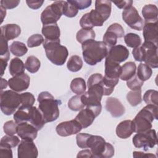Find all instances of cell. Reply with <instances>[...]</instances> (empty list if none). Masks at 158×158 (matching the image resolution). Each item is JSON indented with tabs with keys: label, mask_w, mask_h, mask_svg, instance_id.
Returning <instances> with one entry per match:
<instances>
[{
	"label": "cell",
	"mask_w": 158,
	"mask_h": 158,
	"mask_svg": "<svg viewBox=\"0 0 158 158\" xmlns=\"http://www.w3.org/2000/svg\"><path fill=\"white\" fill-rule=\"evenodd\" d=\"M95 32L93 29L87 30L81 28L76 35V39L78 42L82 44L85 41L95 39Z\"/></svg>",
	"instance_id": "obj_30"
},
{
	"label": "cell",
	"mask_w": 158,
	"mask_h": 158,
	"mask_svg": "<svg viewBox=\"0 0 158 158\" xmlns=\"http://www.w3.org/2000/svg\"><path fill=\"white\" fill-rule=\"evenodd\" d=\"M144 84V81H141L135 74L131 78L127 81V86L132 91L141 89V88Z\"/></svg>",
	"instance_id": "obj_43"
},
{
	"label": "cell",
	"mask_w": 158,
	"mask_h": 158,
	"mask_svg": "<svg viewBox=\"0 0 158 158\" xmlns=\"http://www.w3.org/2000/svg\"><path fill=\"white\" fill-rule=\"evenodd\" d=\"M78 12V9L73 4L70 3L68 1H65L63 8V15L67 17H75Z\"/></svg>",
	"instance_id": "obj_41"
},
{
	"label": "cell",
	"mask_w": 158,
	"mask_h": 158,
	"mask_svg": "<svg viewBox=\"0 0 158 158\" xmlns=\"http://www.w3.org/2000/svg\"><path fill=\"white\" fill-rule=\"evenodd\" d=\"M39 110L41 112L46 123L57 120L59 116V101L48 91H42L38 96Z\"/></svg>",
	"instance_id": "obj_3"
},
{
	"label": "cell",
	"mask_w": 158,
	"mask_h": 158,
	"mask_svg": "<svg viewBox=\"0 0 158 158\" xmlns=\"http://www.w3.org/2000/svg\"><path fill=\"white\" fill-rule=\"evenodd\" d=\"M0 143L6 144L10 148H15L20 143V139L17 136L7 135L1 139Z\"/></svg>",
	"instance_id": "obj_44"
},
{
	"label": "cell",
	"mask_w": 158,
	"mask_h": 158,
	"mask_svg": "<svg viewBox=\"0 0 158 158\" xmlns=\"http://www.w3.org/2000/svg\"><path fill=\"white\" fill-rule=\"evenodd\" d=\"M82 54L85 62L89 65H94L106 57L109 48L103 41L89 40L81 44Z\"/></svg>",
	"instance_id": "obj_1"
},
{
	"label": "cell",
	"mask_w": 158,
	"mask_h": 158,
	"mask_svg": "<svg viewBox=\"0 0 158 158\" xmlns=\"http://www.w3.org/2000/svg\"><path fill=\"white\" fill-rule=\"evenodd\" d=\"M44 40L41 35L34 34L30 36L27 40V46L29 48H34L39 46L44 42Z\"/></svg>",
	"instance_id": "obj_45"
},
{
	"label": "cell",
	"mask_w": 158,
	"mask_h": 158,
	"mask_svg": "<svg viewBox=\"0 0 158 158\" xmlns=\"http://www.w3.org/2000/svg\"><path fill=\"white\" fill-rule=\"evenodd\" d=\"M82 130L81 125L75 119L60 123L56 128L58 135L69 136L78 133Z\"/></svg>",
	"instance_id": "obj_10"
},
{
	"label": "cell",
	"mask_w": 158,
	"mask_h": 158,
	"mask_svg": "<svg viewBox=\"0 0 158 158\" xmlns=\"http://www.w3.org/2000/svg\"><path fill=\"white\" fill-rule=\"evenodd\" d=\"M85 106L81 101V94L72 96L68 101L69 108L73 111H79L84 108Z\"/></svg>",
	"instance_id": "obj_37"
},
{
	"label": "cell",
	"mask_w": 158,
	"mask_h": 158,
	"mask_svg": "<svg viewBox=\"0 0 158 158\" xmlns=\"http://www.w3.org/2000/svg\"><path fill=\"white\" fill-rule=\"evenodd\" d=\"M143 35L144 41L158 44V26L157 22H144Z\"/></svg>",
	"instance_id": "obj_16"
},
{
	"label": "cell",
	"mask_w": 158,
	"mask_h": 158,
	"mask_svg": "<svg viewBox=\"0 0 158 158\" xmlns=\"http://www.w3.org/2000/svg\"><path fill=\"white\" fill-rule=\"evenodd\" d=\"M115 6L121 9H126L127 8H128L132 6L133 1L128 0V1H114L113 2Z\"/></svg>",
	"instance_id": "obj_53"
},
{
	"label": "cell",
	"mask_w": 158,
	"mask_h": 158,
	"mask_svg": "<svg viewBox=\"0 0 158 158\" xmlns=\"http://www.w3.org/2000/svg\"><path fill=\"white\" fill-rule=\"evenodd\" d=\"M0 10H1V23L3 22V20L4 17H6V9H4L3 7L1 6L0 7Z\"/></svg>",
	"instance_id": "obj_58"
},
{
	"label": "cell",
	"mask_w": 158,
	"mask_h": 158,
	"mask_svg": "<svg viewBox=\"0 0 158 158\" xmlns=\"http://www.w3.org/2000/svg\"><path fill=\"white\" fill-rule=\"evenodd\" d=\"M7 41L4 37L1 36V47H0V59H4L7 61L10 57V52L8 48Z\"/></svg>",
	"instance_id": "obj_42"
},
{
	"label": "cell",
	"mask_w": 158,
	"mask_h": 158,
	"mask_svg": "<svg viewBox=\"0 0 158 158\" xmlns=\"http://www.w3.org/2000/svg\"><path fill=\"white\" fill-rule=\"evenodd\" d=\"M129 51L125 46L121 44L115 45L110 48L106 59L120 64L125 61L129 57Z\"/></svg>",
	"instance_id": "obj_11"
},
{
	"label": "cell",
	"mask_w": 158,
	"mask_h": 158,
	"mask_svg": "<svg viewBox=\"0 0 158 158\" xmlns=\"http://www.w3.org/2000/svg\"><path fill=\"white\" fill-rule=\"evenodd\" d=\"M30 83V78L25 73L15 75L8 80L9 88L16 92H21L28 89Z\"/></svg>",
	"instance_id": "obj_14"
},
{
	"label": "cell",
	"mask_w": 158,
	"mask_h": 158,
	"mask_svg": "<svg viewBox=\"0 0 158 158\" xmlns=\"http://www.w3.org/2000/svg\"><path fill=\"white\" fill-rule=\"evenodd\" d=\"M96 117L98 116L94 111L86 107V109H83L79 112L75 119L79 122L82 128H86L93 123Z\"/></svg>",
	"instance_id": "obj_18"
},
{
	"label": "cell",
	"mask_w": 158,
	"mask_h": 158,
	"mask_svg": "<svg viewBox=\"0 0 158 158\" xmlns=\"http://www.w3.org/2000/svg\"><path fill=\"white\" fill-rule=\"evenodd\" d=\"M17 125L14 120L7 121L3 125V130L7 135H14L17 133Z\"/></svg>",
	"instance_id": "obj_46"
},
{
	"label": "cell",
	"mask_w": 158,
	"mask_h": 158,
	"mask_svg": "<svg viewBox=\"0 0 158 158\" xmlns=\"http://www.w3.org/2000/svg\"><path fill=\"white\" fill-rule=\"evenodd\" d=\"M41 32L48 40H56L60 36V30L57 23L43 25Z\"/></svg>",
	"instance_id": "obj_23"
},
{
	"label": "cell",
	"mask_w": 158,
	"mask_h": 158,
	"mask_svg": "<svg viewBox=\"0 0 158 158\" xmlns=\"http://www.w3.org/2000/svg\"><path fill=\"white\" fill-rule=\"evenodd\" d=\"M25 64L21 59L18 57L13 58L9 64L10 74L12 77L22 74L25 72Z\"/></svg>",
	"instance_id": "obj_28"
},
{
	"label": "cell",
	"mask_w": 158,
	"mask_h": 158,
	"mask_svg": "<svg viewBox=\"0 0 158 158\" xmlns=\"http://www.w3.org/2000/svg\"><path fill=\"white\" fill-rule=\"evenodd\" d=\"M22 104L20 94L13 90L1 91V110L6 115H10L15 112Z\"/></svg>",
	"instance_id": "obj_6"
},
{
	"label": "cell",
	"mask_w": 158,
	"mask_h": 158,
	"mask_svg": "<svg viewBox=\"0 0 158 158\" xmlns=\"http://www.w3.org/2000/svg\"><path fill=\"white\" fill-rule=\"evenodd\" d=\"M86 147L89 148L93 157L110 158L114 155V148L109 143L106 142L101 136L90 134L86 141Z\"/></svg>",
	"instance_id": "obj_5"
},
{
	"label": "cell",
	"mask_w": 158,
	"mask_h": 158,
	"mask_svg": "<svg viewBox=\"0 0 158 158\" xmlns=\"http://www.w3.org/2000/svg\"><path fill=\"white\" fill-rule=\"evenodd\" d=\"M38 130L31 123L22 122L17 125V134L22 139L33 141L37 137Z\"/></svg>",
	"instance_id": "obj_15"
},
{
	"label": "cell",
	"mask_w": 158,
	"mask_h": 158,
	"mask_svg": "<svg viewBox=\"0 0 158 158\" xmlns=\"http://www.w3.org/2000/svg\"><path fill=\"white\" fill-rule=\"evenodd\" d=\"M8 85V81L3 78H1V91H2L4 89L6 88Z\"/></svg>",
	"instance_id": "obj_57"
},
{
	"label": "cell",
	"mask_w": 158,
	"mask_h": 158,
	"mask_svg": "<svg viewBox=\"0 0 158 158\" xmlns=\"http://www.w3.org/2000/svg\"><path fill=\"white\" fill-rule=\"evenodd\" d=\"M142 15L144 19V22H157L158 9L154 4H146L145 5L141 11Z\"/></svg>",
	"instance_id": "obj_25"
},
{
	"label": "cell",
	"mask_w": 158,
	"mask_h": 158,
	"mask_svg": "<svg viewBox=\"0 0 158 158\" xmlns=\"http://www.w3.org/2000/svg\"><path fill=\"white\" fill-rule=\"evenodd\" d=\"M124 41L128 47L132 48H138L141 44V39L140 36L133 33H129L124 35Z\"/></svg>",
	"instance_id": "obj_35"
},
{
	"label": "cell",
	"mask_w": 158,
	"mask_h": 158,
	"mask_svg": "<svg viewBox=\"0 0 158 158\" xmlns=\"http://www.w3.org/2000/svg\"><path fill=\"white\" fill-rule=\"evenodd\" d=\"M134 132V126L132 120H126L121 122L116 127V135L122 139L128 138Z\"/></svg>",
	"instance_id": "obj_20"
},
{
	"label": "cell",
	"mask_w": 158,
	"mask_h": 158,
	"mask_svg": "<svg viewBox=\"0 0 158 158\" xmlns=\"http://www.w3.org/2000/svg\"><path fill=\"white\" fill-rule=\"evenodd\" d=\"M83 67V61L81 58L77 55L72 56L67 63V67L69 70L72 72H77L81 70Z\"/></svg>",
	"instance_id": "obj_31"
},
{
	"label": "cell",
	"mask_w": 158,
	"mask_h": 158,
	"mask_svg": "<svg viewBox=\"0 0 158 158\" xmlns=\"http://www.w3.org/2000/svg\"><path fill=\"white\" fill-rule=\"evenodd\" d=\"M143 100L147 104H158V92L154 89H149L145 92Z\"/></svg>",
	"instance_id": "obj_40"
},
{
	"label": "cell",
	"mask_w": 158,
	"mask_h": 158,
	"mask_svg": "<svg viewBox=\"0 0 158 158\" xmlns=\"http://www.w3.org/2000/svg\"><path fill=\"white\" fill-rule=\"evenodd\" d=\"M77 157H93L92 153L90 151V149H84L81 151H80L77 156Z\"/></svg>",
	"instance_id": "obj_56"
},
{
	"label": "cell",
	"mask_w": 158,
	"mask_h": 158,
	"mask_svg": "<svg viewBox=\"0 0 158 158\" xmlns=\"http://www.w3.org/2000/svg\"><path fill=\"white\" fill-rule=\"evenodd\" d=\"M18 158H36L38 156L37 148L33 141L22 139L17 149Z\"/></svg>",
	"instance_id": "obj_13"
},
{
	"label": "cell",
	"mask_w": 158,
	"mask_h": 158,
	"mask_svg": "<svg viewBox=\"0 0 158 158\" xmlns=\"http://www.w3.org/2000/svg\"><path fill=\"white\" fill-rule=\"evenodd\" d=\"M0 157L1 158H12V151L11 148L0 143Z\"/></svg>",
	"instance_id": "obj_51"
},
{
	"label": "cell",
	"mask_w": 158,
	"mask_h": 158,
	"mask_svg": "<svg viewBox=\"0 0 158 158\" xmlns=\"http://www.w3.org/2000/svg\"><path fill=\"white\" fill-rule=\"evenodd\" d=\"M127 100L132 106H136L142 102L141 90L130 91L127 94Z\"/></svg>",
	"instance_id": "obj_39"
},
{
	"label": "cell",
	"mask_w": 158,
	"mask_h": 158,
	"mask_svg": "<svg viewBox=\"0 0 158 158\" xmlns=\"http://www.w3.org/2000/svg\"><path fill=\"white\" fill-rule=\"evenodd\" d=\"M90 134L88 133H78L76 136V141H77V144L80 148L85 149L87 148L86 147V141L88 138Z\"/></svg>",
	"instance_id": "obj_48"
},
{
	"label": "cell",
	"mask_w": 158,
	"mask_h": 158,
	"mask_svg": "<svg viewBox=\"0 0 158 158\" xmlns=\"http://www.w3.org/2000/svg\"><path fill=\"white\" fill-rule=\"evenodd\" d=\"M70 3L74 5L78 10L85 9L89 7L92 1L90 0H69Z\"/></svg>",
	"instance_id": "obj_49"
},
{
	"label": "cell",
	"mask_w": 158,
	"mask_h": 158,
	"mask_svg": "<svg viewBox=\"0 0 158 158\" xmlns=\"http://www.w3.org/2000/svg\"><path fill=\"white\" fill-rule=\"evenodd\" d=\"M20 2L19 0H2L1 1V6L4 9H11L16 7Z\"/></svg>",
	"instance_id": "obj_52"
},
{
	"label": "cell",
	"mask_w": 158,
	"mask_h": 158,
	"mask_svg": "<svg viewBox=\"0 0 158 158\" xmlns=\"http://www.w3.org/2000/svg\"><path fill=\"white\" fill-rule=\"evenodd\" d=\"M152 74L151 68L146 64L140 63L138 67L137 74L138 77L143 81L149 80Z\"/></svg>",
	"instance_id": "obj_34"
},
{
	"label": "cell",
	"mask_w": 158,
	"mask_h": 158,
	"mask_svg": "<svg viewBox=\"0 0 158 158\" xmlns=\"http://www.w3.org/2000/svg\"><path fill=\"white\" fill-rule=\"evenodd\" d=\"M26 3L27 4V6L34 10H36L38 9H39L40 7H41L43 5V4L44 3V1H41V0H38V1H26Z\"/></svg>",
	"instance_id": "obj_54"
},
{
	"label": "cell",
	"mask_w": 158,
	"mask_h": 158,
	"mask_svg": "<svg viewBox=\"0 0 158 158\" xmlns=\"http://www.w3.org/2000/svg\"><path fill=\"white\" fill-rule=\"evenodd\" d=\"M122 19L123 21L132 29L141 31L143 28L144 20L139 15L136 9L131 6L122 12Z\"/></svg>",
	"instance_id": "obj_9"
},
{
	"label": "cell",
	"mask_w": 158,
	"mask_h": 158,
	"mask_svg": "<svg viewBox=\"0 0 158 158\" xmlns=\"http://www.w3.org/2000/svg\"><path fill=\"white\" fill-rule=\"evenodd\" d=\"M65 1H57L47 6L41 14V21L43 25L55 23L63 15Z\"/></svg>",
	"instance_id": "obj_7"
},
{
	"label": "cell",
	"mask_w": 158,
	"mask_h": 158,
	"mask_svg": "<svg viewBox=\"0 0 158 158\" xmlns=\"http://www.w3.org/2000/svg\"><path fill=\"white\" fill-rule=\"evenodd\" d=\"M121 72V66L119 64L106 59L104 70L105 75L104 76L105 78L118 81Z\"/></svg>",
	"instance_id": "obj_19"
},
{
	"label": "cell",
	"mask_w": 158,
	"mask_h": 158,
	"mask_svg": "<svg viewBox=\"0 0 158 158\" xmlns=\"http://www.w3.org/2000/svg\"><path fill=\"white\" fill-rule=\"evenodd\" d=\"M132 141L135 147L143 148L144 151H148L154 148L157 143L156 130L150 129L146 132L138 133L133 136Z\"/></svg>",
	"instance_id": "obj_8"
},
{
	"label": "cell",
	"mask_w": 158,
	"mask_h": 158,
	"mask_svg": "<svg viewBox=\"0 0 158 158\" xmlns=\"http://www.w3.org/2000/svg\"><path fill=\"white\" fill-rule=\"evenodd\" d=\"M20 33L21 28L17 24H6L1 27V36L4 37L7 41L17 38Z\"/></svg>",
	"instance_id": "obj_21"
},
{
	"label": "cell",
	"mask_w": 158,
	"mask_h": 158,
	"mask_svg": "<svg viewBox=\"0 0 158 158\" xmlns=\"http://www.w3.org/2000/svg\"><path fill=\"white\" fill-rule=\"evenodd\" d=\"M70 87L73 93L78 95H81L85 93L86 86L85 80L82 78L78 77L72 80Z\"/></svg>",
	"instance_id": "obj_29"
},
{
	"label": "cell",
	"mask_w": 158,
	"mask_h": 158,
	"mask_svg": "<svg viewBox=\"0 0 158 158\" xmlns=\"http://www.w3.org/2000/svg\"><path fill=\"white\" fill-rule=\"evenodd\" d=\"M31 106H25L21 105L18 110L14 114V121L17 123L28 122L30 115V110Z\"/></svg>",
	"instance_id": "obj_27"
},
{
	"label": "cell",
	"mask_w": 158,
	"mask_h": 158,
	"mask_svg": "<svg viewBox=\"0 0 158 158\" xmlns=\"http://www.w3.org/2000/svg\"><path fill=\"white\" fill-rule=\"evenodd\" d=\"M132 54L135 60L139 62L144 61L145 51L142 46H139L138 48H134L132 51Z\"/></svg>",
	"instance_id": "obj_50"
},
{
	"label": "cell",
	"mask_w": 158,
	"mask_h": 158,
	"mask_svg": "<svg viewBox=\"0 0 158 158\" xmlns=\"http://www.w3.org/2000/svg\"><path fill=\"white\" fill-rule=\"evenodd\" d=\"M28 122L36 127L38 130H41L46 123L43 116L39 109H37L34 106H31L30 108Z\"/></svg>",
	"instance_id": "obj_22"
},
{
	"label": "cell",
	"mask_w": 158,
	"mask_h": 158,
	"mask_svg": "<svg viewBox=\"0 0 158 158\" xmlns=\"http://www.w3.org/2000/svg\"><path fill=\"white\" fill-rule=\"evenodd\" d=\"M105 107L113 117H121L125 112V107L122 102L117 98L114 97L107 98Z\"/></svg>",
	"instance_id": "obj_17"
},
{
	"label": "cell",
	"mask_w": 158,
	"mask_h": 158,
	"mask_svg": "<svg viewBox=\"0 0 158 158\" xmlns=\"http://www.w3.org/2000/svg\"><path fill=\"white\" fill-rule=\"evenodd\" d=\"M141 46L145 51L144 60L145 64L150 67L156 69L158 67L157 59V45L151 43L144 41Z\"/></svg>",
	"instance_id": "obj_12"
},
{
	"label": "cell",
	"mask_w": 158,
	"mask_h": 158,
	"mask_svg": "<svg viewBox=\"0 0 158 158\" xmlns=\"http://www.w3.org/2000/svg\"><path fill=\"white\" fill-rule=\"evenodd\" d=\"M41 66V62L40 60L34 56H30L27 57L25 67L28 72L31 73H36L38 71Z\"/></svg>",
	"instance_id": "obj_33"
},
{
	"label": "cell",
	"mask_w": 158,
	"mask_h": 158,
	"mask_svg": "<svg viewBox=\"0 0 158 158\" xmlns=\"http://www.w3.org/2000/svg\"><path fill=\"white\" fill-rule=\"evenodd\" d=\"M111 4L110 1L97 0L95 1V10L103 17L104 20H107L111 14Z\"/></svg>",
	"instance_id": "obj_24"
},
{
	"label": "cell",
	"mask_w": 158,
	"mask_h": 158,
	"mask_svg": "<svg viewBox=\"0 0 158 158\" xmlns=\"http://www.w3.org/2000/svg\"><path fill=\"white\" fill-rule=\"evenodd\" d=\"M9 49L13 55L17 57L23 56L28 51L26 45L23 43L18 41H14L9 46Z\"/></svg>",
	"instance_id": "obj_32"
},
{
	"label": "cell",
	"mask_w": 158,
	"mask_h": 158,
	"mask_svg": "<svg viewBox=\"0 0 158 158\" xmlns=\"http://www.w3.org/2000/svg\"><path fill=\"white\" fill-rule=\"evenodd\" d=\"M157 109V106L153 104H147L143 107L132 120L134 132L143 133L151 129L152 122L158 118Z\"/></svg>",
	"instance_id": "obj_2"
},
{
	"label": "cell",
	"mask_w": 158,
	"mask_h": 158,
	"mask_svg": "<svg viewBox=\"0 0 158 158\" xmlns=\"http://www.w3.org/2000/svg\"><path fill=\"white\" fill-rule=\"evenodd\" d=\"M121 70L120 79L123 81H127L136 74V66L133 62H127L121 66Z\"/></svg>",
	"instance_id": "obj_26"
},
{
	"label": "cell",
	"mask_w": 158,
	"mask_h": 158,
	"mask_svg": "<svg viewBox=\"0 0 158 158\" xmlns=\"http://www.w3.org/2000/svg\"><path fill=\"white\" fill-rule=\"evenodd\" d=\"M89 20L91 25L94 27H101L103 25L105 20L103 17L95 9H92L88 13Z\"/></svg>",
	"instance_id": "obj_38"
},
{
	"label": "cell",
	"mask_w": 158,
	"mask_h": 158,
	"mask_svg": "<svg viewBox=\"0 0 158 158\" xmlns=\"http://www.w3.org/2000/svg\"><path fill=\"white\" fill-rule=\"evenodd\" d=\"M43 48L48 59L54 65H62L69 55L67 48L60 44V39L56 40H44Z\"/></svg>",
	"instance_id": "obj_4"
},
{
	"label": "cell",
	"mask_w": 158,
	"mask_h": 158,
	"mask_svg": "<svg viewBox=\"0 0 158 158\" xmlns=\"http://www.w3.org/2000/svg\"><path fill=\"white\" fill-rule=\"evenodd\" d=\"M118 38V36L117 33L107 28L103 36V42L106 44L108 48H110L116 44Z\"/></svg>",
	"instance_id": "obj_36"
},
{
	"label": "cell",
	"mask_w": 158,
	"mask_h": 158,
	"mask_svg": "<svg viewBox=\"0 0 158 158\" xmlns=\"http://www.w3.org/2000/svg\"><path fill=\"white\" fill-rule=\"evenodd\" d=\"M22 104L21 105L25 106H33L35 103V99L33 94L30 92H25L20 94Z\"/></svg>",
	"instance_id": "obj_47"
},
{
	"label": "cell",
	"mask_w": 158,
	"mask_h": 158,
	"mask_svg": "<svg viewBox=\"0 0 158 158\" xmlns=\"http://www.w3.org/2000/svg\"><path fill=\"white\" fill-rule=\"evenodd\" d=\"M133 156L134 157H148V158L156 157V156L153 154L144 153L143 152H140V151H134L133 152Z\"/></svg>",
	"instance_id": "obj_55"
}]
</instances>
